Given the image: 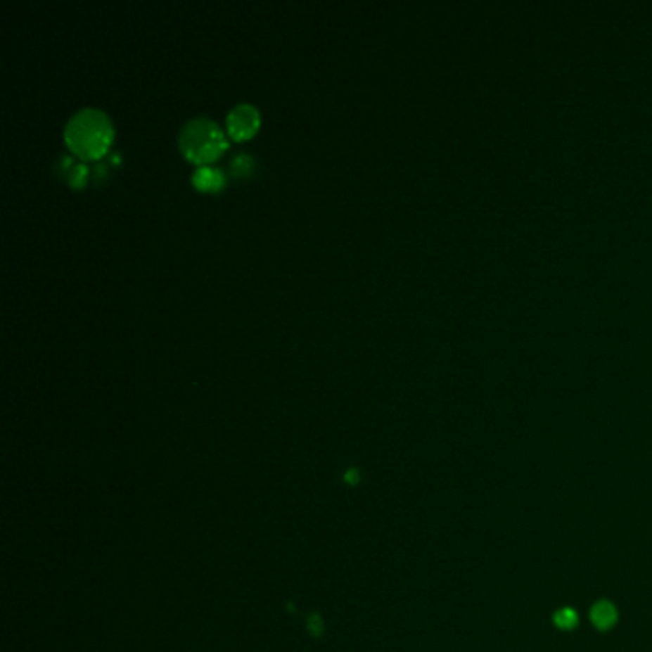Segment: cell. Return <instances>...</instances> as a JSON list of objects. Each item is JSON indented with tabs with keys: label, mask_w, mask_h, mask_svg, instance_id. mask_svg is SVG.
I'll return each instance as SVG.
<instances>
[{
	"label": "cell",
	"mask_w": 652,
	"mask_h": 652,
	"mask_svg": "<svg viewBox=\"0 0 652 652\" xmlns=\"http://www.w3.org/2000/svg\"><path fill=\"white\" fill-rule=\"evenodd\" d=\"M191 182L196 188L203 191H215L220 190L222 188V184H224V174L220 172L215 167H209V165H201L198 169L193 170V174H191Z\"/></svg>",
	"instance_id": "obj_5"
},
{
	"label": "cell",
	"mask_w": 652,
	"mask_h": 652,
	"mask_svg": "<svg viewBox=\"0 0 652 652\" xmlns=\"http://www.w3.org/2000/svg\"><path fill=\"white\" fill-rule=\"evenodd\" d=\"M308 629H310V633H312V635H316V637H318V635H321V632H324V622H321V618H319V616H316V614H314V616H310V618H308Z\"/></svg>",
	"instance_id": "obj_8"
},
{
	"label": "cell",
	"mask_w": 652,
	"mask_h": 652,
	"mask_svg": "<svg viewBox=\"0 0 652 652\" xmlns=\"http://www.w3.org/2000/svg\"><path fill=\"white\" fill-rule=\"evenodd\" d=\"M113 136V127L102 109L82 108L69 117L63 127V140L77 157L98 159L106 153Z\"/></svg>",
	"instance_id": "obj_1"
},
{
	"label": "cell",
	"mask_w": 652,
	"mask_h": 652,
	"mask_svg": "<svg viewBox=\"0 0 652 652\" xmlns=\"http://www.w3.org/2000/svg\"><path fill=\"white\" fill-rule=\"evenodd\" d=\"M553 624L558 629H563V632H572V629H576L577 624H580V616H577V612L570 606H563V608H558V611L553 612Z\"/></svg>",
	"instance_id": "obj_6"
},
{
	"label": "cell",
	"mask_w": 652,
	"mask_h": 652,
	"mask_svg": "<svg viewBox=\"0 0 652 652\" xmlns=\"http://www.w3.org/2000/svg\"><path fill=\"white\" fill-rule=\"evenodd\" d=\"M178 146L184 155L198 165L209 163L226 150L222 129L209 117H193L182 124L178 132Z\"/></svg>",
	"instance_id": "obj_2"
},
{
	"label": "cell",
	"mask_w": 652,
	"mask_h": 652,
	"mask_svg": "<svg viewBox=\"0 0 652 652\" xmlns=\"http://www.w3.org/2000/svg\"><path fill=\"white\" fill-rule=\"evenodd\" d=\"M260 122V113L253 103H238L228 111L226 115V129L228 134L236 140H245L255 134Z\"/></svg>",
	"instance_id": "obj_3"
},
{
	"label": "cell",
	"mask_w": 652,
	"mask_h": 652,
	"mask_svg": "<svg viewBox=\"0 0 652 652\" xmlns=\"http://www.w3.org/2000/svg\"><path fill=\"white\" fill-rule=\"evenodd\" d=\"M589 620L599 632H611L612 627L618 624V608L608 599H599L589 611Z\"/></svg>",
	"instance_id": "obj_4"
},
{
	"label": "cell",
	"mask_w": 652,
	"mask_h": 652,
	"mask_svg": "<svg viewBox=\"0 0 652 652\" xmlns=\"http://www.w3.org/2000/svg\"><path fill=\"white\" fill-rule=\"evenodd\" d=\"M68 178H69V182L73 184V186H81V184L84 182V178H87V167L81 163L71 165V169H69V172H68Z\"/></svg>",
	"instance_id": "obj_7"
},
{
	"label": "cell",
	"mask_w": 652,
	"mask_h": 652,
	"mask_svg": "<svg viewBox=\"0 0 652 652\" xmlns=\"http://www.w3.org/2000/svg\"><path fill=\"white\" fill-rule=\"evenodd\" d=\"M358 480H360V475H358V471L356 469H350L347 475H345V482L358 484Z\"/></svg>",
	"instance_id": "obj_9"
}]
</instances>
